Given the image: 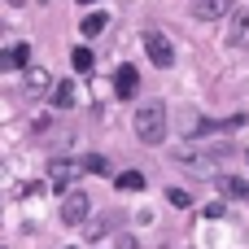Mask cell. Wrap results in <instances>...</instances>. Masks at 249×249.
<instances>
[{
    "label": "cell",
    "mask_w": 249,
    "mask_h": 249,
    "mask_svg": "<svg viewBox=\"0 0 249 249\" xmlns=\"http://www.w3.org/2000/svg\"><path fill=\"white\" fill-rule=\"evenodd\" d=\"M70 66H74V70H79V74H88V70H92V66H96V61H92V53H88V48H83V44H79V48H74V53H70Z\"/></svg>",
    "instance_id": "7c38bea8"
},
{
    "label": "cell",
    "mask_w": 249,
    "mask_h": 249,
    "mask_svg": "<svg viewBox=\"0 0 249 249\" xmlns=\"http://www.w3.org/2000/svg\"><path fill=\"white\" fill-rule=\"evenodd\" d=\"M26 61H31V48H26V44H13V48H4V53H0V74L26 70Z\"/></svg>",
    "instance_id": "52a82bcc"
},
{
    "label": "cell",
    "mask_w": 249,
    "mask_h": 249,
    "mask_svg": "<svg viewBox=\"0 0 249 249\" xmlns=\"http://www.w3.org/2000/svg\"><path fill=\"white\" fill-rule=\"evenodd\" d=\"M136 127V140L140 144H162L166 140V127H171V114H166V101H144L131 118Z\"/></svg>",
    "instance_id": "6da1fadb"
},
{
    "label": "cell",
    "mask_w": 249,
    "mask_h": 249,
    "mask_svg": "<svg viewBox=\"0 0 249 249\" xmlns=\"http://www.w3.org/2000/svg\"><path fill=\"white\" fill-rule=\"evenodd\" d=\"M219 193H223V197H241V201H249V184L236 179V175H219Z\"/></svg>",
    "instance_id": "9c48e42d"
},
{
    "label": "cell",
    "mask_w": 249,
    "mask_h": 249,
    "mask_svg": "<svg viewBox=\"0 0 249 249\" xmlns=\"http://www.w3.org/2000/svg\"><path fill=\"white\" fill-rule=\"evenodd\" d=\"M0 35H4V22H0Z\"/></svg>",
    "instance_id": "ac0fdd59"
},
{
    "label": "cell",
    "mask_w": 249,
    "mask_h": 249,
    "mask_svg": "<svg viewBox=\"0 0 249 249\" xmlns=\"http://www.w3.org/2000/svg\"><path fill=\"white\" fill-rule=\"evenodd\" d=\"M118 188H123V193H140V188H144V175H140V171H123V175H118Z\"/></svg>",
    "instance_id": "5bb4252c"
},
{
    "label": "cell",
    "mask_w": 249,
    "mask_h": 249,
    "mask_svg": "<svg viewBox=\"0 0 249 249\" xmlns=\"http://www.w3.org/2000/svg\"><path fill=\"white\" fill-rule=\"evenodd\" d=\"M144 53H149V61L158 70H171L175 66V44H171L166 31H144Z\"/></svg>",
    "instance_id": "7a4b0ae2"
},
{
    "label": "cell",
    "mask_w": 249,
    "mask_h": 249,
    "mask_svg": "<svg viewBox=\"0 0 249 249\" xmlns=\"http://www.w3.org/2000/svg\"><path fill=\"white\" fill-rule=\"evenodd\" d=\"M136 88H140L136 66H118V74H114V92H118V101H131V96H136Z\"/></svg>",
    "instance_id": "5b68a950"
},
{
    "label": "cell",
    "mask_w": 249,
    "mask_h": 249,
    "mask_svg": "<svg viewBox=\"0 0 249 249\" xmlns=\"http://www.w3.org/2000/svg\"><path fill=\"white\" fill-rule=\"evenodd\" d=\"M79 171H92V175H109V166H105V158H101V153H83Z\"/></svg>",
    "instance_id": "4fadbf2b"
},
{
    "label": "cell",
    "mask_w": 249,
    "mask_h": 249,
    "mask_svg": "<svg viewBox=\"0 0 249 249\" xmlns=\"http://www.w3.org/2000/svg\"><path fill=\"white\" fill-rule=\"evenodd\" d=\"M105 26H109V18H105V13H88V18H83V35H88V39L105 35Z\"/></svg>",
    "instance_id": "8fae6325"
},
{
    "label": "cell",
    "mask_w": 249,
    "mask_h": 249,
    "mask_svg": "<svg viewBox=\"0 0 249 249\" xmlns=\"http://www.w3.org/2000/svg\"><path fill=\"white\" fill-rule=\"evenodd\" d=\"M26 83H31V92H44V88H48V74H44V70H31Z\"/></svg>",
    "instance_id": "9a60e30c"
},
{
    "label": "cell",
    "mask_w": 249,
    "mask_h": 249,
    "mask_svg": "<svg viewBox=\"0 0 249 249\" xmlns=\"http://www.w3.org/2000/svg\"><path fill=\"white\" fill-rule=\"evenodd\" d=\"M166 197H171V206H179V210H188V206H193V201H188V193H184V188H171V193H166Z\"/></svg>",
    "instance_id": "2e32d148"
},
{
    "label": "cell",
    "mask_w": 249,
    "mask_h": 249,
    "mask_svg": "<svg viewBox=\"0 0 249 249\" xmlns=\"http://www.w3.org/2000/svg\"><path fill=\"white\" fill-rule=\"evenodd\" d=\"M223 18H228V26H223V39H228L232 48H249V9H236V4H232Z\"/></svg>",
    "instance_id": "3957f363"
},
{
    "label": "cell",
    "mask_w": 249,
    "mask_h": 249,
    "mask_svg": "<svg viewBox=\"0 0 249 249\" xmlns=\"http://www.w3.org/2000/svg\"><path fill=\"white\" fill-rule=\"evenodd\" d=\"M79 4H96V0H79Z\"/></svg>",
    "instance_id": "e0dca14e"
},
{
    "label": "cell",
    "mask_w": 249,
    "mask_h": 249,
    "mask_svg": "<svg viewBox=\"0 0 249 249\" xmlns=\"http://www.w3.org/2000/svg\"><path fill=\"white\" fill-rule=\"evenodd\" d=\"M88 214H92V197H88V193H66V201H61V223L79 228Z\"/></svg>",
    "instance_id": "277c9868"
},
{
    "label": "cell",
    "mask_w": 249,
    "mask_h": 249,
    "mask_svg": "<svg viewBox=\"0 0 249 249\" xmlns=\"http://www.w3.org/2000/svg\"><path fill=\"white\" fill-rule=\"evenodd\" d=\"M53 105H57V109H70V105H74V83H70V79L53 83Z\"/></svg>",
    "instance_id": "30bf717a"
},
{
    "label": "cell",
    "mask_w": 249,
    "mask_h": 249,
    "mask_svg": "<svg viewBox=\"0 0 249 249\" xmlns=\"http://www.w3.org/2000/svg\"><path fill=\"white\" fill-rule=\"evenodd\" d=\"M74 171H79L74 162H66V158H57V162H48V184H53L57 193H66V188H70V179H74Z\"/></svg>",
    "instance_id": "8992f818"
},
{
    "label": "cell",
    "mask_w": 249,
    "mask_h": 249,
    "mask_svg": "<svg viewBox=\"0 0 249 249\" xmlns=\"http://www.w3.org/2000/svg\"><path fill=\"white\" fill-rule=\"evenodd\" d=\"M188 9H193V18H201V22H219V18L232 9V0H193Z\"/></svg>",
    "instance_id": "ba28073f"
}]
</instances>
